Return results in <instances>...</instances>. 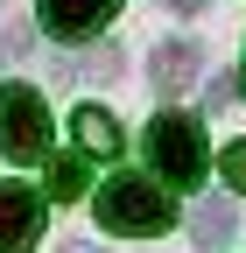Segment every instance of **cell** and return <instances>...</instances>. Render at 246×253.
Returning a JSON list of instances; mask_svg holds the SVG:
<instances>
[{
  "label": "cell",
  "instance_id": "5",
  "mask_svg": "<svg viewBox=\"0 0 246 253\" xmlns=\"http://www.w3.org/2000/svg\"><path fill=\"white\" fill-rule=\"evenodd\" d=\"M120 14V0H42V28L49 36H91Z\"/></svg>",
  "mask_w": 246,
  "mask_h": 253
},
{
  "label": "cell",
  "instance_id": "2",
  "mask_svg": "<svg viewBox=\"0 0 246 253\" xmlns=\"http://www.w3.org/2000/svg\"><path fill=\"white\" fill-rule=\"evenodd\" d=\"M0 155L7 162H42L49 155V106L28 84H0Z\"/></svg>",
  "mask_w": 246,
  "mask_h": 253
},
{
  "label": "cell",
  "instance_id": "6",
  "mask_svg": "<svg viewBox=\"0 0 246 253\" xmlns=\"http://www.w3.org/2000/svg\"><path fill=\"white\" fill-rule=\"evenodd\" d=\"M197 71H204V42L176 36V42H162V49H155V71H148V78H155V91H162V99H176V91L190 84Z\"/></svg>",
  "mask_w": 246,
  "mask_h": 253
},
{
  "label": "cell",
  "instance_id": "9",
  "mask_svg": "<svg viewBox=\"0 0 246 253\" xmlns=\"http://www.w3.org/2000/svg\"><path fill=\"white\" fill-rule=\"evenodd\" d=\"M84 176H91V169H84V148H78V155H64V162L49 169V197H78Z\"/></svg>",
  "mask_w": 246,
  "mask_h": 253
},
{
  "label": "cell",
  "instance_id": "4",
  "mask_svg": "<svg viewBox=\"0 0 246 253\" xmlns=\"http://www.w3.org/2000/svg\"><path fill=\"white\" fill-rule=\"evenodd\" d=\"M42 232V197L28 183H0V253H28Z\"/></svg>",
  "mask_w": 246,
  "mask_h": 253
},
{
  "label": "cell",
  "instance_id": "8",
  "mask_svg": "<svg viewBox=\"0 0 246 253\" xmlns=\"http://www.w3.org/2000/svg\"><path fill=\"white\" fill-rule=\"evenodd\" d=\"M232 232H239V211H232L225 197H204V204L190 211V239H197L204 253H211V246H225Z\"/></svg>",
  "mask_w": 246,
  "mask_h": 253
},
{
  "label": "cell",
  "instance_id": "13",
  "mask_svg": "<svg viewBox=\"0 0 246 253\" xmlns=\"http://www.w3.org/2000/svg\"><path fill=\"white\" fill-rule=\"evenodd\" d=\"M239 84H246V71H239Z\"/></svg>",
  "mask_w": 246,
  "mask_h": 253
},
{
  "label": "cell",
  "instance_id": "3",
  "mask_svg": "<svg viewBox=\"0 0 246 253\" xmlns=\"http://www.w3.org/2000/svg\"><path fill=\"white\" fill-rule=\"evenodd\" d=\"M148 162L162 169V183H197L204 176V126L190 113H155L148 120Z\"/></svg>",
  "mask_w": 246,
  "mask_h": 253
},
{
  "label": "cell",
  "instance_id": "11",
  "mask_svg": "<svg viewBox=\"0 0 246 253\" xmlns=\"http://www.w3.org/2000/svg\"><path fill=\"white\" fill-rule=\"evenodd\" d=\"M162 7H169V14H197L204 0H162Z\"/></svg>",
  "mask_w": 246,
  "mask_h": 253
},
{
  "label": "cell",
  "instance_id": "1",
  "mask_svg": "<svg viewBox=\"0 0 246 253\" xmlns=\"http://www.w3.org/2000/svg\"><path fill=\"white\" fill-rule=\"evenodd\" d=\"M176 225V204L155 176H113L99 190V232H120V239H155Z\"/></svg>",
  "mask_w": 246,
  "mask_h": 253
},
{
  "label": "cell",
  "instance_id": "12",
  "mask_svg": "<svg viewBox=\"0 0 246 253\" xmlns=\"http://www.w3.org/2000/svg\"><path fill=\"white\" fill-rule=\"evenodd\" d=\"M64 253H99V246H64Z\"/></svg>",
  "mask_w": 246,
  "mask_h": 253
},
{
  "label": "cell",
  "instance_id": "10",
  "mask_svg": "<svg viewBox=\"0 0 246 253\" xmlns=\"http://www.w3.org/2000/svg\"><path fill=\"white\" fill-rule=\"evenodd\" d=\"M218 169H225V190H246V141L225 148V162H218Z\"/></svg>",
  "mask_w": 246,
  "mask_h": 253
},
{
  "label": "cell",
  "instance_id": "7",
  "mask_svg": "<svg viewBox=\"0 0 246 253\" xmlns=\"http://www.w3.org/2000/svg\"><path fill=\"white\" fill-rule=\"evenodd\" d=\"M78 148L84 155H99V162H113V155H120V120L106 113V106H78Z\"/></svg>",
  "mask_w": 246,
  "mask_h": 253
}]
</instances>
